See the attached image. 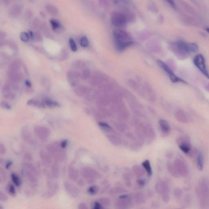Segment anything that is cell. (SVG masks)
Segmentation results:
<instances>
[{
    "instance_id": "obj_1",
    "label": "cell",
    "mask_w": 209,
    "mask_h": 209,
    "mask_svg": "<svg viewBox=\"0 0 209 209\" xmlns=\"http://www.w3.org/2000/svg\"><path fill=\"white\" fill-rule=\"evenodd\" d=\"M113 36L116 47L119 52L124 51L134 44L129 34L123 30L115 29L113 31Z\"/></svg>"
},
{
    "instance_id": "obj_2",
    "label": "cell",
    "mask_w": 209,
    "mask_h": 209,
    "mask_svg": "<svg viewBox=\"0 0 209 209\" xmlns=\"http://www.w3.org/2000/svg\"><path fill=\"white\" fill-rule=\"evenodd\" d=\"M47 150L51 156L57 161H64L66 158V153L60 145L57 143H50L47 146Z\"/></svg>"
},
{
    "instance_id": "obj_3",
    "label": "cell",
    "mask_w": 209,
    "mask_h": 209,
    "mask_svg": "<svg viewBox=\"0 0 209 209\" xmlns=\"http://www.w3.org/2000/svg\"><path fill=\"white\" fill-rule=\"evenodd\" d=\"M176 45L179 51L186 53H197L199 49L198 45L195 43H187L183 41L177 42Z\"/></svg>"
},
{
    "instance_id": "obj_4",
    "label": "cell",
    "mask_w": 209,
    "mask_h": 209,
    "mask_svg": "<svg viewBox=\"0 0 209 209\" xmlns=\"http://www.w3.org/2000/svg\"><path fill=\"white\" fill-rule=\"evenodd\" d=\"M111 21L114 26L116 27H122L126 24L128 18L124 14L116 11L112 14Z\"/></svg>"
},
{
    "instance_id": "obj_5",
    "label": "cell",
    "mask_w": 209,
    "mask_h": 209,
    "mask_svg": "<svg viewBox=\"0 0 209 209\" xmlns=\"http://www.w3.org/2000/svg\"><path fill=\"white\" fill-rule=\"evenodd\" d=\"M194 64L201 73L206 78L209 79V73L208 72L205 58L201 54H197L194 58Z\"/></svg>"
},
{
    "instance_id": "obj_6",
    "label": "cell",
    "mask_w": 209,
    "mask_h": 209,
    "mask_svg": "<svg viewBox=\"0 0 209 209\" xmlns=\"http://www.w3.org/2000/svg\"><path fill=\"white\" fill-rule=\"evenodd\" d=\"M157 64L168 75L172 82L174 83L178 82L185 83L184 80H182L180 78H178L177 76L175 75V73L169 68V67L165 63L162 61V60H158Z\"/></svg>"
},
{
    "instance_id": "obj_7",
    "label": "cell",
    "mask_w": 209,
    "mask_h": 209,
    "mask_svg": "<svg viewBox=\"0 0 209 209\" xmlns=\"http://www.w3.org/2000/svg\"><path fill=\"white\" fill-rule=\"evenodd\" d=\"M25 175L31 183H36L38 181V175L35 168L30 163H26L24 165Z\"/></svg>"
},
{
    "instance_id": "obj_8",
    "label": "cell",
    "mask_w": 209,
    "mask_h": 209,
    "mask_svg": "<svg viewBox=\"0 0 209 209\" xmlns=\"http://www.w3.org/2000/svg\"><path fill=\"white\" fill-rule=\"evenodd\" d=\"M36 136L42 141H46L51 135V131L46 127L42 126H36L34 128Z\"/></svg>"
},
{
    "instance_id": "obj_9",
    "label": "cell",
    "mask_w": 209,
    "mask_h": 209,
    "mask_svg": "<svg viewBox=\"0 0 209 209\" xmlns=\"http://www.w3.org/2000/svg\"><path fill=\"white\" fill-rule=\"evenodd\" d=\"M81 174L83 178L89 183H94L95 181L96 178L98 176V173L96 171L89 168L83 169Z\"/></svg>"
},
{
    "instance_id": "obj_10",
    "label": "cell",
    "mask_w": 209,
    "mask_h": 209,
    "mask_svg": "<svg viewBox=\"0 0 209 209\" xmlns=\"http://www.w3.org/2000/svg\"><path fill=\"white\" fill-rule=\"evenodd\" d=\"M47 185L50 191L45 194V197L48 198L56 194L58 190V185L56 182L51 180L50 178L47 182Z\"/></svg>"
},
{
    "instance_id": "obj_11",
    "label": "cell",
    "mask_w": 209,
    "mask_h": 209,
    "mask_svg": "<svg viewBox=\"0 0 209 209\" xmlns=\"http://www.w3.org/2000/svg\"><path fill=\"white\" fill-rule=\"evenodd\" d=\"M64 186L66 191L70 195L74 198L79 197V189L73 184L69 182H66L65 183Z\"/></svg>"
},
{
    "instance_id": "obj_12",
    "label": "cell",
    "mask_w": 209,
    "mask_h": 209,
    "mask_svg": "<svg viewBox=\"0 0 209 209\" xmlns=\"http://www.w3.org/2000/svg\"><path fill=\"white\" fill-rule=\"evenodd\" d=\"M79 73L75 71H70L67 72V80L72 86H76L79 81L80 77Z\"/></svg>"
},
{
    "instance_id": "obj_13",
    "label": "cell",
    "mask_w": 209,
    "mask_h": 209,
    "mask_svg": "<svg viewBox=\"0 0 209 209\" xmlns=\"http://www.w3.org/2000/svg\"><path fill=\"white\" fill-rule=\"evenodd\" d=\"M21 133L22 137L24 141L29 144H34V140L28 129L25 128H23Z\"/></svg>"
},
{
    "instance_id": "obj_14",
    "label": "cell",
    "mask_w": 209,
    "mask_h": 209,
    "mask_svg": "<svg viewBox=\"0 0 209 209\" xmlns=\"http://www.w3.org/2000/svg\"><path fill=\"white\" fill-rule=\"evenodd\" d=\"M155 189L156 192L161 194L167 193L168 191V185L165 182L162 181L158 182L156 183L155 185Z\"/></svg>"
},
{
    "instance_id": "obj_15",
    "label": "cell",
    "mask_w": 209,
    "mask_h": 209,
    "mask_svg": "<svg viewBox=\"0 0 209 209\" xmlns=\"http://www.w3.org/2000/svg\"><path fill=\"white\" fill-rule=\"evenodd\" d=\"M131 200L129 198H119L115 203L116 207L120 209H126L129 208L130 206Z\"/></svg>"
},
{
    "instance_id": "obj_16",
    "label": "cell",
    "mask_w": 209,
    "mask_h": 209,
    "mask_svg": "<svg viewBox=\"0 0 209 209\" xmlns=\"http://www.w3.org/2000/svg\"><path fill=\"white\" fill-rule=\"evenodd\" d=\"M8 77L13 82H19L23 79V74L22 73H18L17 72H10Z\"/></svg>"
},
{
    "instance_id": "obj_17",
    "label": "cell",
    "mask_w": 209,
    "mask_h": 209,
    "mask_svg": "<svg viewBox=\"0 0 209 209\" xmlns=\"http://www.w3.org/2000/svg\"><path fill=\"white\" fill-rule=\"evenodd\" d=\"M40 156L42 160L46 164H50L52 163V156L48 152H47L45 150H42L40 152Z\"/></svg>"
},
{
    "instance_id": "obj_18",
    "label": "cell",
    "mask_w": 209,
    "mask_h": 209,
    "mask_svg": "<svg viewBox=\"0 0 209 209\" xmlns=\"http://www.w3.org/2000/svg\"><path fill=\"white\" fill-rule=\"evenodd\" d=\"M160 127L163 133L167 134L170 132V127L168 121L164 119L160 120L159 121Z\"/></svg>"
},
{
    "instance_id": "obj_19",
    "label": "cell",
    "mask_w": 209,
    "mask_h": 209,
    "mask_svg": "<svg viewBox=\"0 0 209 209\" xmlns=\"http://www.w3.org/2000/svg\"><path fill=\"white\" fill-rule=\"evenodd\" d=\"M68 175L72 180H76L79 177V172L76 169L72 166H70L68 168Z\"/></svg>"
},
{
    "instance_id": "obj_20",
    "label": "cell",
    "mask_w": 209,
    "mask_h": 209,
    "mask_svg": "<svg viewBox=\"0 0 209 209\" xmlns=\"http://www.w3.org/2000/svg\"><path fill=\"white\" fill-rule=\"evenodd\" d=\"M43 103H44L45 107L54 108V107H59L60 106V105L58 103L51 99H45L43 101Z\"/></svg>"
},
{
    "instance_id": "obj_21",
    "label": "cell",
    "mask_w": 209,
    "mask_h": 209,
    "mask_svg": "<svg viewBox=\"0 0 209 209\" xmlns=\"http://www.w3.org/2000/svg\"><path fill=\"white\" fill-rule=\"evenodd\" d=\"M132 170L134 173L138 177H143L145 174L144 169L139 165H136L133 166Z\"/></svg>"
},
{
    "instance_id": "obj_22",
    "label": "cell",
    "mask_w": 209,
    "mask_h": 209,
    "mask_svg": "<svg viewBox=\"0 0 209 209\" xmlns=\"http://www.w3.org/2000/svg\"><path fill=\"white\" fill-rule=\"evenodd\" d=\"M27 104L29 106H35L40 108H45L43 101H39L36 99H30L28 101Z\"/></svg>"
},
{
    "instance_id": "obj_23",
    "label": "cell",
    "mask_w": 209,
    "mask_h": 209,
    "mask_svg": "<svg viewBox=\"0 0 209 209\" xmlns=\"http://www.w3.org/2000/svg\"><path fill=\"white\" fill-rule=\"evenodd\" d=\"M143 168L146 171L148 176H151L152 173V169L150 162L148 160L144 161L142 163Z\"/></svg>"
},
{
    "instance_id": "obj_24",
    "label": "cell",
    "mask_w": 209,
    "mask_h": 209,
    "mask_svg": "<svg viewBox=\"0 0 209 209\" xmlns=\"http://www.w3.org/2000/svg\"><path fill=\"white\" fill-rule=\"evenodd\" d=\"M52 29L54 31H57L61 30L63 26L58 21L54 19H51L50 21Z\"/></svg>"
},
{
    "instance_id": "obj_25",
    "label": "cell",
    "mask_w": 209,
    "mask_h": 209,
    "mask_svg": "<svg viewBox=\"0 0 209 209\" xmlns=\"http://www.w3.org/2000/svg\"><path fill=\"white\" fill-rule=\"evenodd\" d=\"M51 172L52 176L55 178H57L59 176V168L58 163H54L52 165V169H51Z\"/></svg>"
},
{
    "instance_id": "obj_26",
    "label": "cell",
    "mask_w": 209,
    "mask_h": 209,
    "mask_svg": "<svg viewBox=\"0 0 209 209\" xmlns=\"http://www.w3.org/2000/svg\"><path fill=\"white\" fill-rule=\"evenodd\" d=\"M20 62L18 60H16L11 64L9 68L10 72H18L21 67Z\"/></svg>"
},
{
    "instance_id": "obj_27",
    "label": "cell",
    "mask_w": 209,
    "mask_h": 209,
    "mask_svg": "<svg viewBox=\"0 0 209 209\" xmlns=\"http://www.w3.org/2000/svg\"><path fill=\"white\" fill-rule=\"evenodd\" d=\"M135 201L138 204H143L146 202V198L144 195L140 192L137 193L135 196Z\"/></svg>"
},
{
    "instance_id": "obj_28",
    "label": "cell",
    "mask_w": 209,
    "mask_h": 209,
    "mask_svg": "<svg viewBox=\"0 0 209 209\" xmlns=\"http://www.w3.org/2000/svg\"><path fill=\"white\" fill-rule=\"evenodd\" d=\"M108 138L113 144L115 145H119L121 143V140L120 138L114 135H109Z\"/></svg>"
},
{
    "instance_id": "obj_29",
    "label": "cell",
    "mask_w": 209,
    "mask_h": 209,
    "mask_svg": "<svg viewBox=\"0 0 209 209\" xmlns=\"http://www.w3.org/2000/svg\"><path fill=\"white\" fill-rule=\"evenodd\" d=\"M197 166L199 170H203L204 168V158L201 153L199 154L197 157Z\"/></svg>"
},
{
    "instance_id": "obj_30",
    "label": "cell",
    "mask_w": 209,
    "mask_h": 209,
    "mask_svg": "<svg viewBox=\"0 0 209 209\" xmlns=\"http://www.w3.org/2000/svg\"><path fill=\"white\" fill-rule=\"evenodd\" d=\"M126 191L125 189L121 187H116L112 188L109 190V193L111 194H120L123 193Z\"/></svg>"
},
{
    "instance_id": "obj_31",
    "label": "cell",
    "mask_w": 209,
    "mask_h": 209,
    "mask_svg": "<svg viewBox=\"0 0 209 209\" xmlns=\"http://www.w3.org/2000/svg\"><path fill=\"white\" fill-rule=\"evenodd\" d=\"M99 202L104 206H108L110 205V201L107 197H103L99 200Z\"/></svg>"
},
{
    "instance_id": "obj_32",
    "label": "cell",
    "mask_w": 209,
    "mask_h": 209,
    "mask_svg": "<svg viewBox=\"0 0 209 209\" xmlns=\"http://www.w3.org/2000/svg\"><path fill=\"white\" fill-rule=\"evenodd\" d=\"M80 45L83 47H87L89 45L88 40L86 36H83L80 40Z\"/></svg>"
},
{
    "instance_id": "obj_33",
    "label": "cell",
    "mask_w": 209,
    "mask_h": 209,
    "mask_svg": "<svg viewBox=\"0 0 209 209\" xmlns=\"http://www.w3.org/2000/svg\"><path fill=\"white\" fill-rule=\"evenodd\" d=\"M147 136L151 139H153L155 138L156 135L153 129L149 128L147 129Z\"/></svg>"
},
{
    "instance_id": "obj_34",
    "label": "cell",
    "mask_w": 209,
    "mask_h": 209,
    "mask_svg": "<svg viewBox=\"0 0 209 209\" xmlns=\"http://www.w3.org/2000/svg\"><path fill=\"white\" fill-rule=\"evenodd\" d=\"M30 37L28 33L26 32H23L20 35V39L24 42H27L28 41Z\"/></svg>"
},
{
    "instance_id": "obj_35",
    "label": "cell",
    "mask_w": 209,
    "mask_h": 209,
    "mask_svg": "<svg viewBox=\"0 0 209 209\" xmlns=\"http://www.w3.org/2000/svg\"><path fill=\"white\" fill-rule=\"evenodd\" d=\"M11 179L13 182L16 186H19L20 184V180L19 177H18V175H16L15 174H12L11 175Z\"/></svg>"
},
{
    "instance_id": "obj_36",
    "label": "cell",
    "mask_w": 209,
    "mask_h": 209,
    "mask_svg": "<svg viewBox=\"0 0 209 209\" xmlns=\"http://www.w3.org/2000/svg\"><path fill=\"white\" fill-rule=\"evenodd\" d=\"M47 10L49 12L53 15H56L58 13V10L57 8L52 5H48L47 6Z\"/></svg>"
},
{
    "instance_id": "obj_37",
    "label": "cell",
    "mask_w": 209,
    "mask_h": 209,
    "mask_svg": "<svg viewBox=\"0 0 209 209\" xmlns=\"http://www.w3.org/2000/svg\"><path fill=\"white\" fill-rule=\"evenodd\" d=\"M69 44L71 50L73 52H76L77 50V47L76 44L73 38H70Z\"/></svg>"
},
{
    "instance_id": "obj_38",
    "label": "cell",
    "mask_w": 209,
    "mask_h": 209,
    "mask_svg": "<svg viewBox=\"0 0 209 209\" xmlns=\"http://www.w3.org/2000/svg\"><path fill=\"white\" fill-rule=\"evenodd\" d=\"M123 178L125 181V183L126 185L128 187L131 186V182L130 180V177L128 174H125L123 175Z\"/></svg>"
},
{
    "instance_id": "obj_39",
    "label": "cell",
    "mask_w": 209,
    "mask_h": 209,
    "mask_svg": "<svg viewBox=\"0 0 209 209\" xmlns=\"http://www.w3.org/2000/svg\"><path fill=\"white\" fill-rule=\"evenodd\" d=\"M99 190V189L97 186H91L88 189V192L90 194L94 195L97 193Z\"/></svg>"
},
{
    "instance_id": "obj_40",
    "label": "cell",
    "mask_w": 209,
    "mask_h": 209,
    "mask_svg": "<svg viewBox=\"0 0 209 209\" xmlns=\"http://www.w3.org/2000/svg\"><path fill=\"white\" fill-rule=\"evenodd\" d=\"M179 148H180L181 150L183 152L185 153H187L190 150V148L188 145L187 144H185V143L183 144H181L179 145Z\"/></svg>"
},
{
    "instance_id": "obj_41",
    "label": "cell",
    "mask_w": 209,
    "mask_h": 209,
    "mask_svg": "<svg viewBox=\"0 0 209 209\" xmlns=\"http://www.w3.org/2000/svg\"><path fill=\"white\" fill-rule=\"evenodd\" d=\"M6 175L5 171L1 168H0V182L1 183H3L6 181Z\"/></svg>"
},
{
    "instance_id": "obj_42",
    "label": "cell",
    "mask_w": 209,
    "mask_h": 209,
    "mask_svg": "<svg viewBox=\"0 0 209 209\" xmlns=\"http://www.w3.org/2000/svg\"><path fill=\"white\" fill-rule=\"evenodd\" d=\"M99 125L100 127H101L104 130H110L111 129V128L109 125H108L107 123H105V122H99Z\"/></svg>"
},
{
    "instance_id": "obj_43",
    "label": "cell",
    "mask_w": 209,
    "mask_h": 209,
    "mask_svg": "<svg viewBox=\"0 0 209 209\" xmlns=\"http://www.w3.org/2000/svg\"><path fill=\"white\" fill-rule=\"evenodd\" d=\"M1 107L2 108L5 109H11V106L5 101H2L1 104Z\"/></svg>"
},
{
    "instance_id": "obj_44",
    "label": "cell",
    "mask_w": 209,
    "mask_h": 209,
    "mask_svg": "<svg viewBox=\"0 0 209 209\" xmlns=\"http://www.w3.org/2000/svg\"><path fill=\"white\" fill-rule=\"evenodd\" d=\"M8 197L2 191L0 192V200L1 201H5L8 200Z\"/></svg>"
},
{
    "instance_id": "obj_45",
    "label": "cell",
    "mask_w": 209,
    "mask_h": 209,
    "mask_svg": "<svg viewBox=\"0 0 209 209\" xmlns=\"http://www.w3.org/2000/svg\"><path fill=\"white\" fill-rule=\"evenodd\" d=\"M8 191L9 193L11 194H15V189L14 185H10L8 188Z\"/></svg>"
},
{
    "instance_id": "obj_46",
    "label": "cell",
    "mask_w": 209,
    "mask_h": 209,
    "mask_svg": "<svg viewBox=\"0 0 209 209\" xmlns=\"http://www.w3.org/2000/svg\"><path fill=\"white\" fill-rule=\"evenodd\" d=\"M6 148L5 146L3 144H1L0 145V153L2 155H4L6 153Z\"/></svg>"
},
{
    "instance_id": "obj_47",
    "label": "cell",
    "mask_w": 209,
    "mask_h": 209,
    "mask_svg": "<svg viewBox=\"0 0 209 209\" xmlns=\"http://www.w3.org/2000/svg\"><path fill=\"white\" fill-rule=\"evenodd\" d=\"M165 1L171 5V6L172 7V8H173L174 9H176V4H175L173 0H165Z\"/></svg>"
},
{
    "instance_id": "obj_48",
    "label": "cell",
    "mask_w": 209,
    "mask_h": 209,
    "mask_svg": "<svg viewBox=\"0 0 209 209\" xmlns=\"http://www.w3.org/2000/svg\"><path fill=\"white\" fill-rule=\"evenodd\" d=\"M78 208L79 209H87V205L84 203H80L78 205Z\"/></svg>"
},
{
    "instance_id": "obj_49",
    "label": "cell",
    "mask_w": 209,
    "mask_h": 209,
    "mask_svg": "<svg viewBox=\"0 0 209 209\" xmlns=\"http://www.w3.org/2000/svg\"><path fill=\"white\" fill-rule=\"evenodd\" d=\"M101 204L99 202H96L94 203V208L95 209H101L102 208Z\"/></svg>"
},
{
    "instance_id": "obj_50",
    "label": "cell",
    "mask_w": 209,
    "mask_h": 209,
    "mask_svg": "<svg viewBox=\"0 0 209 209\" xmlns=\"http://www.w3.org/2000/svg\"><path fill=\"white\" fill-rule=\"evenodd\" d=\"M169 196H168L167 193L164 194H163V201L165 202H167L169 201Z\"/></svg>"
},
{
    "instance_id": "obj_51",
    "label": "cell",
    "mask_w": 209,
    "mask_h": 209,
    "mask_svg": "<svg viewBox=\"0 0 209 209\" xmlns=\"http://www.w3.org/2000/svg\"><path fill=\"white\" fill-rule=\"evenodd\" d=\"M137 183L139 185L141 186H143L145 184V181L143 180L139 179L137 181Z\"/></svg>"
},
{
    "instance_id": "obj_52",
    "label": "cell",
    "mask_w": 209,
    "mask_h": 209,
    "mask_svg": "<svg viewBox=\"0 0 209 209\" xmlns=\"http://www.w3.org/2000/svg\"><path fill=\"white\" fill-rule=\"evenodd\" d=\"M67 144V140H65V141H64L61 142V143H60V145L62 148H63V149H64V148H66Z\"/></svg>"
},
{
    "instance_id": "obj_53",
    "label": "cell",
    "mask_w": 209,
    "mask_h": 209,
    "mask_svg": "<svg viewBox=\"0 0 209 209\" xmlns=\"http://www.w3.org/2000/svg\"><path fill=\"white\" fill-rule=\"evenodd\" d=\"M29 36H30V38H31V39L33 40L34 39L35 35L32 31H29Z\"/></svg>"
},
{
    "instance_id": "obj_54",
    "label": "cell",
    "mask_w": 209,
    "mask_h": 209,
    "mask_svg": "<svg viewBox=\"0 0 209 209\" xmlns=\"http://www.w3.org/2000/svg\"><path fill=\"white\" fill-rule=\"evenodd\" d=\"M25 85H26V86H28V87H31V83H30V82L29 81V80H25Z\"/></svg>"
},
{
    "instance_id": "obj_55",
    "label": "cell",
    "mask_w": 209,
    "mask_h": 209,
    "mask_svg": "<svg viewBox=\"0 0 209 209\" xmlns=\"http://www.w3.org/2000/svg\"><path fill=\"white\" fill-rule=\"evenodd\" d=\"M78 184L80 186H83L84 184V182L82 179H80V180L78 181Z\"/></svg>"
},
{
    "instance_id": "obj_56",
    "label": "cell",
    "mask_w": 209,
    "mask_h": 209,
    "mask_svg": "<svg viewBox=\"0 0 209 209\" xmlns=\"http://www.w3.org/2000/svg\"><path fill=\"white\" fill-rule=\"evenodd\" d=\"M11 164H12V163H11V162H8L6 164V168L7 169L10 166V165H11Z\"/></svg>"
},
{
    "instance_id": "obj_57",
    "label": "cell",
    "mask_w": 209,
    "mask_h": 209,
    "mask_svg": "<svg viewBox=\"0 0 209 209\" xmlns=\"http://www.w3.org/2000/svg\"><path fill=\"white\" fill-rule=\"evenodd\" d=\"M206 30L207 32L209 33V28H206Z\"/></svg>"
}]
</instances>
